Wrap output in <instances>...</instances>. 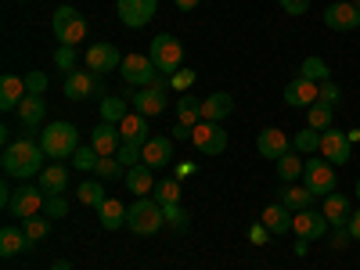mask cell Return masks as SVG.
<instances>
[{"label":"cell","mask_w":360,"mask_h":270,"mask_svg":"<svg viewBox=\"0 0 360 270\" xmlns=\"http://www.w3.org/2000/svg\"><path fill=\"white\" fill-rule=\"evenodd\" d=\"M40 134L33 130H25L18 141H11L4 148V159H0V166H4V176L8 180H25L29 176H40V169L47 166V152H44V144L37 141Z\"/></svg>","instance_id":"6da1fadb"},{"label":"cell","mask_w":360,"mask_h":270,"mask_svg":"<svg viewBox=\"0 0 360 270\" xmlns=\"http://www.w3.org/2000/svg\"><path fill=\"white\" fill-rule=\"evenodd\" d=\"M40 144L51 162H62V159H72V152L79 148V130L72 123H65V119H54V123H47L40 130Z\"/></svg>","instance_id":"7a4b0ae2"},{"label":"cell","mask_w":360,"mask_h":270,"mask_svg":"<svg viewBox=\"0 0 360 270\" xmlns=\"http://www.w3.org/2000/svg\"><path fill=\"white\" fill-rule=\"evenodd\" d=\"M162 224H166V217H162V205L155 198H137L134 205H127V227L137 238H152Z\"/></svg>","instance_id":"3957f363"},{"label":"cell","mask_w":360,"mask_h":270,"mask_svg":"<svg viewBox=\"0 0 360 270\" xmlns=\"http://www.w3.org/2000/svg\"><path fill=\"white\" fill-rule=\"evenodd\" d=\"M51 33L58 37V44H62V47H79L86 40V18L76 8L62 4V8L51 15Z\"/></svg>","instance_id":"277c9868"},{"label":"cell","mask_w":360,"mask_h":270,"mask_svg":"<svg viewBox=\"0 0 360 270\" xmlns=\"http://www.w3.org/2000/svg\"><path fill=\"white\" fill-rule=\"evenodd\" d=\"M148 58H152V65L162 72V76H173L176 69H184V47L173 33H159L148 47Z\"/></svg>","instance_id":"5b68a950"},{"label":"cell","mask_w":360,"mask_h":270,"mask_svg":"<svg viewBox=\"0 0 360 270\" xmlns=\"http://www.w3.org/2000/svg\"><path fill=\"white\" fill-rule=\"evenodd\" d=\"M303 184H307L317 198L332 195V191H335V184H339L335 166L328 162V159H321V155H310V159H307V166H303Z\"/></svg>","instance_id":"8992f818"},{"label":"cell","mask_w":360,"mask_h":270,"mask_svg":"<svg viewBox=\"0 0 360 270\" xmlns=\"http://www.w3.org/2000/svg\"><path fill=\"white\" fill-rule=\"evenodd\" d=\"M44 202H47V191L37 184H18V191L11 195V205H8V213L15 217V220H29V217H37V213H44Z\"/></svg>","instance_id":"52a82bcc"},{"label":"cell","mask_w":360,"mask_h":270,"mask_svg":"<svg viewBox=\"0 0 360 270\" xmlns=\"http://www.w3.org/2000/svg\"><path fill=\"white\" fill-rule=\"evenodd\" d=\"M119 76H123V83L127 86H148V83H152L155 76H159V69L152 65V58H148V54H127L123 58V65H119Z\"/></svg>","instance_id":"ba28073f"},{"label":"cell","mask_w":360,"mask_h":270,"mask_svg":"<svg viewBox=\"0 0 360 270\" xmlns=\"http://www.w3.org/2000/svg\"><path fill=\"white\" fill-rule=\"evenodd\" d=\"M123 58L127 54H119V47H112V44H94L83 51V69H90L94 76H108L112 69L123 65Z\"/></svg>","instance_id":"9c48e42d"},{"label":"cell","mask_w":360,"mask_h":270,"mask_svg":"<svg viewBox=\"0 0 360 270\" xmlns=\"http://www.w3.org/2000/svg\"><path fill=\"white\" fill-rule=\"evenodd\" d=\"M321 159H328L332 166H346L349 162V155H353V141L342 134V130H335V127H328L324 134H321V152H317Z\"/></svg>","instance_id":"30bf717a"},{"label":"cell","mask_w":360,"mask_h":270,"mask_svg":"<svg viewBox=\"0 0 360 270\" xmlns=\"http://www.w3.org/2000/svg\"><path fill=\"white\" fill-rule=\"evenodd\" d=\"M324 25L335 33H353V29H360V8L353 0H335L324 8Z\"/></svg>","instance_id":"8fae6325"},{"label":"cell","mask_w":360,"mask_h":270,"mask_svg":"<svg viewBox=\"0 0 360 270\" xmlns=\"http://www.w3.org/2000/svg\"><path fill=\"white\" fill-rule=\"evenodd\" d=\"M115 11H119V22L130 25V29H141L155 18L159 11V0H115Z\"/></svg>","instance_id":"7c38bea8"},{"label":"cell","mask_w":360,"mask_h":270,"mask_svg":"<svg viewBox=\"0 0 360 270\" xmlns=\"http://www.w3.org/2000/svg\"><path fill=\"white\" fill-rule=\"evenodd\" d=\"M328 231H332V224H328V217L321 213V209H303V213L292 217V234L295 238L314 242V238H328Z\"/></svg>","instance_id":"4fadbf2b"},{"label":"cell","mask_w":360,"mask_h":270,"mask_svg":"<svg viewBox=\"0 0 360 270\" xmlns=\"http://www.w3.org/2000/svg\"><path fill=\"white\" fill-rule=\"evenodd\" d=\"M191 144L198 148L202 155H224V152H227V134H224L220 123H205V119H202V123L195 127Z\"/></svg>","instance_id":"5bb4252c"},{"label":"cell","mask_w":360,"mask_h":270,"mask_svg":"<svg viewBox=\"0 0 360 270\" xmlns=\"http://www.w3.org/2000/svg\"><path fill=\"white\" fill-rule=\"evenodd\" d=\"M98 79H101V76H94L90 69H72V72H65L62 90H65L69 101H86V98L98 94Z\"/></svg>","instance_id":"9a60e30c"},{"label":"cell","mask_w":360,"mask_h":270,"mask_svg":"<svg viewBox=\"0 0 360 270\" xmlns=\"http://www.w3.org/2000/svg\"><path fill=\"white\" fill-rule=\"evenodd\" d=\"M256 152L263 155V159H281V155H288L292 152V137L285 134V130H278V127H266V130H259V137H256Z\"/></svg>","instance_id":"2e32d148"},{"label":"cell","mask_w":360,"mask_h":270,"mask_svg":"<svg viewBox=\"0 0 360 270\" xmlns=\"http://www.w3.org/2000/svg\"><path fill=\"white\" fill-rule=\"evenodd\" d=\"M141 162L152 166V169H162L173 162V137H148L144 141V152H141Z\"/></svg>","instance_id":"e0dca14e"},{"label":"cell","mask_w":360,"mask_h":270,"mask_svg":"<svg viewBox=\"0 0 360 270\" xmlns=\"http://www.w3.org/2000/svg\"><path fill=\"white\" fill-rule=\"evenodd\" d=\"M285 105H292V108H310L314 101H321V90H317V83L314 79H292L288 86H285Z\"/></svg>","instance_id":"ac0fdd59"},{"label":"cell","mask_w":360,"mask_h":270,"mask_svg":"<svg viewBox=\"0 0 360 270\" xmlns=\"http://www.w3.org/2000/svg\"><path fill=\"white\" fill-rule=\"evenodd\" d=\"M130 101H134V108L141 112V115H159V112H166V90H159V86H141V90H134L130 94Z\"/></svg>","instance_id":"d6986e66"},{"label":"cell","mask_w":360,"mask_h":270,"mask_svg":"<svg viewBox=\"0 0 360 270\" xmlns=\"http://www.w3.org/2000/svg\"><path fill=\"white\" fill-rule=\"evenodd\" d=\"M25 94H29V90H25V76H15V72L0 76V108H4V112H18Z\"/></svg>","instance_id":"ffe728a7"},{"label":"cell","mask_w":360,"mask_h":270,"mask_svg":"<svg viewBox=\"0 0 360 270\" xmlns=\"http://www.w3.org/2000/svg\"><path fill=\"white\" fill-rule=\"evenodd\" d=\"M123 180H127V188H130V195H137V198H144V195H152V191H155V184H159V180H155V169H152V166H144V162L130 166Z\"/></svg>","instance_id":"44dd1931"},{"label":"cell","mask_w":360,"mask_h":270,"mask_svg":"<svg viewBox=\"0 0 360 270\" xmlns=\"http://www.w3.org/2000/svg\"><path fill=\"white\" fill-rule=\"evenodd\" d=\"M90 144L98 148V155H119L123 134H119V127H112V123H98L94 134H90Z\"/></svg>","instance_id":"7402d4cb"},{"label":"cell","mask_w":360,"mask_h":270,"mask_svg":"<svg viewBox=\"0 0 360 270\" xmlns=\"http://www.w3.org/2000/svg\"><path fill=\"white\" fill-rule=\"evenodd\" d=\"M321 202H324V205H321V213L328 217V224H332V227H339V224H349V217H353L349 195H339V191H332V195H324Z\"/></svg>","instance_id":"603a6c76"},{"label":"cell","mask_w":360,"mask_h":270,"mask_svg":"<svg viewBox=\"0 0 360 270\" xmlns=\"http://www.w3.org/2000/svg\"><path fill=\"white\" fill-rule=\"evenodd\" d=\"M231 112H234V98L227 94V90H217V94H209L202 101V119L205 123H224Z\"/></svg>","instance_id":"cb8c5ba5"},{"label":"cell","mask_w":360,"mask_h":270,"mask_svg":"<svg viewBox=\"0 0 360 270\" xmlns=\"http://www.w3.org/2000/svg\"><path fill=\"white\" fill-rule=\"evenodd\" d=\"M29 249H33V242L25 238L22 227H15V224L0 227V256H4V259H11V256H18V252H29Z\"/></svg>","instance_id":"d4e9b609"},{"label":"cell","mask_w":360,"mask_h":270,"mask_svg":"<svg viewBox=\"0 0 360 270\" xmlns=\"http://www.w3.org/2000/svg\"><path fill=\"white\" fill-rule=\"evenodd\" d=\"M292 209L288 205H281V202H270L266 209H263V217H259V224H266L270 227V234H292Z\"/></svg>","instance_id":"484cf974"},{"label":"cell","mask_w":360,"mask_h":270,"mask_svg":"<svg viewBox=\"0 0 360 270\" xmlns=\"http://www.w3.org/2000/svg\"><path fill=\"white\" fill-rule=\"evenodd\" d=\"M44 115H47V101L44 94H25L22 105H18V119H22V127L25 130H37L44 123Z\"/></svg>","instance_id":"4316f807"},{"label":"cell","mask_w":360,"mask_h":270,"mask_svg":"<svg viewBox=\"0 0 360 270\" xmlns=\"http://www.w3.org/2000/svg\"><path fill=\"white\" fill-rule=\"evenodd\" d=\"M40 188L47 191V195H62L65 188H69V166H62V162H51V166H44L40 169Z\"/></svg>","instance_id":"83f0119b"},{"label":"cell","mask_w":360,"mask_h":270,"mask_svg":"<svg viewBox=\"0 0 360 270\" xmlns=\"http://www.w3.org/2000/svg\"><path fill=\"white\" fill-rule=\"evenodd\" d=\"M119 134H123V141H127V144H144L148 137H152V134H148V115L130 112V115L123 119V123H119Z\"/></svg>","instance_id":"f1b7e54d"},{"label":"cell","mask_w":360,"mask_h":270,"mask_svg":"<svg viewBox=\"0 0 360 270\" xmlns=\"http://www.w3.org/2000/svg\"><path fill=\"white\" fill-rule=\"evenodd\" d=\"M98 217H101V227L105 231H119V227H127V205L119 202V198H105L98 205Z\"/></svg>","instance_id":"f546056e"},{"label":"cell","mask_w":360,"mask_h":270,"mask_svg":"<svg viewBox=\"0 0 360 270\" xmlns=\"http://www.w3.org/2000/svg\"><path fill=\"white\" fill-rule=\"evenodd\" d=\"M317 195L307 188V184H288L285 191H281V205H288L292 213H303V209H314L310 202H314Z\"/></svg>","instance_id":"4dcf8cb0"},{"label":"cell","mask_w":360,"mask_h":270,"mask_svg":"<svg viewBox=\"0 0 360 270\" xmlns=\"http://www.w3.org/2000/svg\"><path fill=\"white\" fill-rule=\"evenodd\" d=\"M101 123H112V127H119L123 119L130 115V105H127V98H115V94H105L101 98Z\"/></svg>","instance_id":"1f68e13d"},{"label":"cell","mask_w":360,"mask_h":270,"mask_svg":"<svg viewBox=\"0 0 360 270\" xmlns=\"http://www.w3.org/2000/svg\"><path fill=\"white\" fill-rule=\"evenodd\" d=\"M332 119H335V105H328V101H314L307 108V127H314L317 134H324L332 127Z\"/></svg>","instance_id":"d6a6232c"},{"label":"cell","mask_w":360,"mask_h":270,"mask_svg":"<svg viewBox=\"0 0 360 270\" xmlns=\"http://www.w3.org/2000/svg\"><path fill=\"white\" fill-rule=\"evenodd\" d=\"M176 123L198 127V123H202V101L191 98V94H180V101H176Z\"/></svg>","instance_id":"836d02e7"},{"label":"cell","mask_w":360,"mask_h":270,"mask_svg":"<svg viewBox=\"0 0 360 270\" xmlns=\"http://www.w3.org/2000/svg\"><path fill=\"white\" fill-rule=\"evenodd\" d=\"M292 152H299V155H317L321 152V134L314 130V127H303L295 137H292Z\"/></svg>","instance_id":"e575fe53"},{"label":"cell","mask_w":360,"mask_h":270,"mask_svg":"<svg viewBox=\"0 0 360 270\" xmlns=\"http://www.w3.org/2000/svg\"><path fill=\"white\" fill-rule=\"evenodd\" d=\"M303 159H299V152H288L278 159V176L285 180V184H295V180H303Z\"/></svg>","instance_id":"d590c367"},{"label":"cell","mask_w":360,"mask_h":270,"mask_svg":"<svg viewBox=\"0 0 360 270\" xmlns=\"http://www.w3.org/2000/svg\"><path fill=\"white\" fill-rule=\"evenodd\" d=\"M22 231H25V238L29 242H44V238L51 234V217L47 213H37V217H29V220H22Z\"/></svg>","instance_id":"8d00e7d4"},{"label":"cell","mask_w":360,"mask_h":270,"mask_svg":"<svg viewBox=\"0 0 360 270\" xmlns=\"http://www.w3.org/2000/svg\"><path fill=\"white\" fill-rule=\"evenodd\" d=\"M299 76H303V79H314V83H321V79H332V69H328V62H324V58L310 54L307 62L299 65Z\"/></svg>","instance_id":"74e56055"},{"label":"cell","mask_w":360,"mask_h":270,"mask_svg":"<svg viewBox=\"0 0 360 270\" xmlns=\"http://www.w3.org/2000/svg\"><path fill=\"white\" fill-rule=\"evenodd\" d=\"M98 148L94 144H79L76 152H72V166L79 169V173H90V169H98Z\"/></svg>","instance_id":"f35d334b"},{"label":"cell","mask_w":360,"mask_h":270,"mask_svg":"<svg viewBox=\"0 0 360 270\" xmlns=\"http://www.w3.org/2000/svg\"><path fill=\"white\" fill-rule=\"evenodd\" d=\"M94 173H98V180H123V176H127V166L119 162L115 155H101Z\"/></svg>","instance_id":"ab89813d"},{"label":"cell","mask_w":360,"mask_h":270,"mask_svg":"<svg viewBox=\"0 0 360 270\" xmlns=\"http://www.w3.org/2000/svg\"><path fill=\"white\" fill-rule=\"evenodd\" d=\"M76 195H79L83 205H94V209H98V205L105 202V184H101V180H83Z\"/></svg>","instance_id":"60d3db41"},{"label":"cell","mask_w":360,"mask_h":270,"mask_svg":"<svg viewBox=\"0 0 360 270\" xmlns=\"http://www.w3.org/2000/svg\"><path fill=\"white\" fill-rule=\"evenodd\" d=\"M155 202L159 205H169V202H180V180L176 176H162L155 184Z\"/></svg>","instance_id":"b9f144b4"},{"label":"cell","mask_w":360,"mask_h":270,"mask_svg":"<svg viewBox=\"0 0 360 270\" xmlns=\"http://www.w3.org/2000/svg\"><path fill=\"white\" fill-rule=\"evenodd\" d=\"M162 217H166V224H169L173 231H188V209L180 205V202L162 205Z\"/></svg>","instance_id":"7bdbcfd3"},{"label":"cell","mask_w":360,"mask_h":270,"mask_svg":"<svg viewBox=\"0 0 360 270\" xmlns=\"http://www.w3.org/2000/svg\"><path fill=\"white\" fill-rule=\"evenodd\" d=\"M44 213H47L51 220H62V217H69V202H65V195H47V202H44Z\"/></svg>","instance_id":"ee69618b"},{"label":"cell","mask_w":360,"mask_h":270,"mask_svg":"<svg viewBox=\"0 0 360 270\" xmlns=\"http://www.w3.org/2000/svg\"><path fill=\"white\" fill-rule=\"evenodd\" d=\"M349 242H353V234H349V227H346V224H339V227L328 231V245H332V252H342Z\"/></svg>","instance_id":"f6af8a7d"},{"label":"cell","mask_w":360,"mask_h":270,"mask_svg":"<svg viewBox=\"0 0 360 270\" xmlns=\"http://www.w3.org/2000/svg\"><path fill=\"white\" fill-rule=\"evenodd\" d=\"M76 62H79V51H72V47H58L54 51V65L62 69V72H72Z\"/></svg>","instance_id":"bcb514c9"},{"label":"cell","mask_w":360,"mask_h":270,"mask_svg":"<svg viewBox=\"0 0 360 270\" xmlns=\"http://www.w3.org/2000/svg\"><path fill=\"white\" fill-rule=\"evenodd\" d=\"M141 152H144V144H127V141H123V148H119V155H115V159L130 169V166L141 162Z\"/></svg>","instance_id":"7dc6e473"},{"label":"cell","mask_w":360,"mask_h":270,"mask_svg":"<svg viewBox=\"0 0 360 270\" xmlns=\"http://www.w3.org/2000/svg\"><path fill=\"white\" fill-rule=\"evenodd\" d=\"M191 83H195V69H176V72L169 76V86H173V90H180V94H188Z\"/></svg>","instance_id":"c3c4849f"},{"label":"cell","mask_w":360,"mask_h":270,"mask_svg":"<svg viewBox=\"0 0 360 270\" xmlns=\"http://www.w3.org/2000/svg\"><path fill=\"white\" fill-rule=\"evenodd\" d=\"M317 90H321V101H328V105H339V101H342V90H339L335 79H321Z\"/></svg>","instance_id":"681fc988"},{"label":"cell","mask_w":360,"mask_h":270,"mask_svg":"<svg viewBox=\"0 0 360 270\" xmlns=\"http://www.w3.org/2000/svg\"><path fill=\"white\" fill-rule=\"evenodd\" d=\"M25 90H29V94H44V90H47V76L37 69V72H29L25 76Z\"/></svg>","instance_id":"f907efd6"},{"label":"cell","mask_w":360,"mask_h":270,"mask_svg":"<svg viewBox=\"0 0 360 270\" xmlns=\"http://www.w3.org/2000/svg\"><path fill=\"white\" fill-rule=\"evenodd\" d=\"M278 4H281L285 15H295V18L310 11V0H278Z\"/></svg>","instance_id":"816d5d0a"},{"label":"cell","mask_w":360,"mask_h":270,"mask_svg":"<svg viewBox=\"0 0 360 270\" xmlns=\"http://www.w3.org/2000/svg\"><path fill=\"white\" fill-rule=\"evenodd\" d=\"M270 238H274V234H270L266 224H252V227H249V242H252V245H266Z\"/></svg>","instance_id":"f5cc1de1"},{"label":"cell","mask_w":360,"mask_h":270,"mask_svg":"<svg viewBox=\"0 0 360 270\" xmlns=\"http://www.w3.org/2000/svg\"><path fill=\"white\" fill-rule=\"evenodd\" d=\"M169 137H173V141H191V137H195V127H184V123H176Z\"/></svg>","instance_id":"db71d44e"},{"label":"cell","mask_w":360,"mask_h":270,"mask_svg":"<svg viewBox=\"0 0 360 270\" xmlns=\"http://www.w3.org/2000/svg\"><path fill=\"white\" fill-rule=\"evenodd\" d=\"M346 227H349V234H353V242H360V209L349 217V224H346Z\"/></svg>","instance_id":"11a10c76"},{"label":"cell","mask_w":360,"mask_h":270,"mask_svg":"<svg viewBox=\"0 0 360 270\" xmlns=\"http://www.w3.org/2000/svg\"><path fill=\"white\" fill-rule=\"evenodd\" d=\"M11 195H15V191H11V184L4 180V184H0V202H4V209L11 205Z\"/></svg>","instance_id":"9f6ffc18"},{"label":"cell","mask_w":360,"mask_h":270,"mask_svg":"<svg viewBox=\"0 0 360 270\" xmlns=\"http://www.w3.org/2000/svg\"><path fill=\"white\" fill-rule=\"evenodd\" d=\"M295 256H307L310 252V242H307V238H295V249H292Z\"/></svg>","instance_id":"6f0895ef"},{"label":"cell","mask_w":360,"mask_h":270,"mask_svg":"<svg viewBox=\"0 0 360 270\" xmlns=\"http://www.w3.org/2000/svg\"><path fill=\"white\" fill-rule=\"evenodd\" d=\"M173 4H176L180 11H195V8L202 4V0H173Z\"/></svg>","instance_id":"680465c9"},{"label":"cell","mask_w":360,"mask_h":270,"mask_svg":"<svg viewBox=\"0 0 360 270\" xmlns=\"http://www.w3.org/2000/svg\"><path fill=\"white\" fill-rule=\"evenodd\" d=\"M191 173H195V162H180V166H176V180H180V176H191Z\"/></svg>","instance_id":"91938a15"},{"label":"cell","mask_w":360,"mask_h":270,"mask_svg":"<svg viewBox=\"0 0 360 270\" xmlns=\"http://www.w3.org/2000/svg\"><path fill=\"white\" fill-rule=\"evenodd\" d=\"M51 270H72V263H69V259H54Z\"/></svg>","instance_id":"94428289"},{"label":"cell","mask_w":360,"mask_h":270,"mask_svg":"<svg viewBox=\"0 0 360 270\" xmlns=\"http://www.w3.org/2000/svg\"><path fill=\"white\" fill-rule=\"evenodd\" d=\"M346 137H349V141H360V127H356V130H346Z\"/></svg>","instance_id":"6125c7cd"},{"label":"cell","mask_w":360,"mask_h":270,"mask_svg":"<svg viewBox=\"0 0 360 270\" xmlns=\"http://www.w3.org/2000/svg\"><path fill=\"white\" fill-rule=\"evenodd\" d=\"M353 195H356V202H360V176H356V188H353Z\"/></svg>","instance_id":"be15d7a7"},{"label":"cell","mask_w":360,"mask_h":270,"mask_svg":"<svg viewBox=\"0 0 360 270\" xmlns=\"http://www.w3.org/2000/svg\"><path fill=\"white\" fill-rule=\"evenodd\" d=\"M353 4H356V8H360V0H353Z\"/></svg>","instance_id":"e7e4bbea"}]
</instances>
